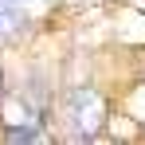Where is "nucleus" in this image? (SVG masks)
I'll list each match as a JSON object with an SVG mask.
<instances>
[{"label": "nucleus", "instance_id": "1", "mask_svg": "<svg viewBox=\"0 0 145 145\" xmlns=\"http://www.w3.org/2000/svg\"><path fill=\"white\" fill-rule=\"evenodd\" d=\"M63 118L71 125V137L82 141V137H94L98 129L106 125V98L90 90V86H74L67 102H63Z\"/></svg>", "mask_w": 145, "mask_h": 145}, {"label": "nucleus", "instance_id": "2", "mask_svg": "<svg viewBox=\"0 0 145 145\" xmlns=\"http://www.w3.org/2000/svg\"><path fill=\"white\" fill-rule=\"evenodd\" d=\"M20 24H24V16H20L8 0H0V39H4V35H12Z\"/></svg>", "mask_w": 145, "mask_h": 145}]
</instances>
